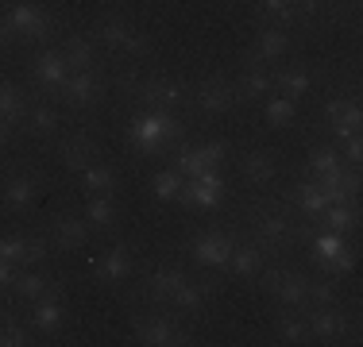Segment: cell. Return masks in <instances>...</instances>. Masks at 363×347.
<instances>
[{"label":"cell","instance_id":"12","mask_svg":"<svg viewBox=\"0 0 363 347\" xmlns=\"http://www.w3.org/2000/svg\"><path fill=\"white\" fill-rule=\"evenodd\" d=\"M58 93H62V101L70 108H93V104H101V97H105V81L97 74H89V69H74Z\"/></svg>","mask_w":363,"mask_h":347},{"label":"cell","instance_id":"6","mask_svg":"<svg viewBox=\"0 0 363 347\" xmlns=\"http://www.w3.org/2000/svg\"><path fill=\"white\" fill-rule=\"evenodd\" d=\"M132 274H135V255H132L128 243H112V247H105L97 258H93V278L105 282V285H120Z\"/></svg>","mask_w":363,"mask_h":347},{"label":"cell","instance_id":"15","mask_svg":"<svg viewBox=\"0 0 363 347\" xmlns=\"http://www.w3.org/2000/svg\"><path fill=\"white\" fill-rule=\"evenodd\" d=\"M31 74H35V81L47 93H58V89H62V81L70 77V62L62 58V50H58V47H47V50H39V55H35Z\"/></svg>","mask_w":363,"mask_h":347},{"label":"cell","instance_id":"21","mask_svg":"<svg viewBox=\"0 0 363 347\" xmlns=\"http://www.w3.org/2000/svg\"><path fill=\"white\" fill-rule=\"evenodd\" d=\"M62 162H66V170L82 174L85 166H93V162H97V143H93L85 132L62 139Z\"/></svg>","mask_w":363,"mask_h":347},{"label":"cell","instance_id":"39","mask_svg":"<svg viewBox=\"0 0 363 347\" xmlns=\"http://www.w3.org/2000/svg\"><path fill=\"white\" fill-rule=\"evenodd\" d=\"M82 181H85V193H112L116 189V174H112V166H101V162L85 166Z\"/></svg>","mask_w":363,"mask_h":347},{"label":"cell","instance_id":"18","mask_svg":"<svg viewBox=\"0 0 363 347\" xmlns=\"http://www.w3.org/2000/svg\"><path fill=\"white\" fill-rule=\"evenodd\" d=\"M274 301L282 309H306V293H309V278L298 271H282L279 282H274Z\"/></svg>","mask_w":363,"mask_h":347},{"label":"cell","instance_id":"23","mask_svg":"<svg viewBox=\"0 0 363 347\" xmlns=\"http://www.w3.org/2000/svg\"><path fill=\"white\" fill-rule=\"evenodd\" d=\"M294 208H298L301 216H309V220H313V216H321L325 208H328L321 186H317V181H309V178L298 181V186H294Z\"/></svg>","mask_w":363,"mask_h":347},{"label":"cell","instance_id":"33","mask_svg":"<svg viewBox=\"0 0 363 347\" xmlns=\"http://www.w3.org/2000/svg\"><path fill=\"white\" fill-rule=\"evenodd\" d=\"M279 340H282V343H306V340H309L301 309H282V312H279Z\"/></svg>","mask_w":363,"mask_h":347},{"label":"cell","instance_id":"27","mask_svg":"<svg viewBox=\"0 0 363 347\" xmlns=\"http://www.w3.org/2000/svg\"><path fill=\"white\" fill-rule=\"evenodd\" d=\"M0 120H4V124L28 120V101H23L20 85H12V81H0Z\"/></svg>","mask_w":363,"mask_h":347},{"label":"cell","instance_id":"50","mask_svg":"<svg viewBox=\"0 0 363 347\" xmlns=\"http://www.w3.org/2000/svg\"><path fill=\"white\" fill-rule=\"evenodd\" d=\"M16 35H12V28H8V20H0V47H8Z\"/></svg>","mask_w":363,"mask_h":347},{"label":"cell","instance_id":"24","mask_svg":"<svg viewBox=\"0 0 363 347\" xmlns=\"http://www.w3.org/2000/svg\"><path fill=\"white\" fill-rule=\"evenodd\" d=\"M321 116H325L328 132H333L336 124H348V127H356V132H359V104L348 101V97H328L325 108H321Z\"/></svg>","mask_w":363,"mask_h":347},{"label":"cell","instance_id":"46","mask_svg":"<svg viewBox=\"0 0 363 347\" xmlns=\"http://www.w3.org/2000/svg\"><path fill=\"white\" fill-rule=\"evenodd\" d=\"M317 266H321L325 274H333V278H336V274H352V266H356V251L348 247V251H340L336 258H328V263H317Z\"/></svg>","mask_w":363,"mask_h":347},{"label":"cell","instance_id":"32","mask_svg":"<svg viewBox=\"0 0 363 347\" xmlns=\"http://www.w3.org/2000/svg\"><path fill=\"white\" fill-rule=\"evenodd\" d=\"M58 112L50 108V104H35V108H28V132L31 135H39V139H50L58 132Z\"/></svg>","mask_w":363,"mask_h":347},{"label":"cell","instance_id":"41","mask_svg":"<svg viewBox=\"0 0 363 347\" xmlns=\"http://www.w3.org/2000/svg\"><path fill=\"white\" fill-rule=\"evenodd\" d=\"M263 12L271 16L274 23H279V28H286V23H294L298 20V0H263Z\"/></svg>","mask_w":363,"mask_h":347},{"label":"cell","instance_id":"9","mask_svg":"<svg viewBox=\"0 0 363 347\" xmlns=\"http://www.w3.org/2000/svg\"><path fill=\"white\" fill-rule=\"evenodd\" d=\"M39 186H43L39 170H16V174L4 178L0 197H4V205L12 208V212H28V208L35 205V197H39Z\"/></svg>","mask_w":363,"mask_h":347},{"label":"cell","instance_id":"17","mask_svg":"<svg viewBox=\"0 0 363 347\" xmlns=\"http://www.w3.org/2000/svg\"><path fill=\"white\" fill-rule=\"evenodd\" d=\"M85 239H89V224L82 220V216L74 212H58L55 220H50V243L62 251H82Z\"/></svg>","mask_w":363,"mask_h":347},{"label":"cell","instance_id":"49","mask_svg":"<svg viewBox=\"0 0 363 347\" xmlns=\"http://www.w3.org/2000/svg\"><path fill=\"white\" fill-rule=\"evenodd\" d=\"M12 282H16V263L0 258V290H12Z\"/></svg>","mask_w":363,"mask_h":347},{"label":"cell","instance_id":"16","mask_svg":"<svg viewBox=\"0 0 363 347\" xmlns=\"http://www.w3.org/2000/svg\"><path fill=\"white\" fill-rule=\"evenodd\" d=\"M290 55V35L282 28H263L255 31V47L247 50V66H267Z\"/></svg>","mask_w":363,"mask_h":347},{"label":"cell","instance_id":"52","mask_svg":"<svg viewBox=\"0 0 363 347\" xmlns=\"http://www.w3.org/2000/svg\"><path fill=\"white\" fill-rule=\"evenodd\" d=\"M321 4H325V0H321ZM328 4H340V0H328Z\"/></svg>","mask_w":363,"mask_h":347},{"label":"cell","instance_id":"3","mask_svg":"<svg viewBox=\"0 0 363 347\" xmlns=\"http://www.w3.org/2000/svg\"><path fill=\"white\" fill-rule=\"evenodd\" d=\"M132 332L135 340L147 343V347H178V343H189V336L178 328V320L162 317V312H140L132 320Z\"/></svg>","mask_w":363,"mask_h":347},{"label":"cell","instance_id":"11","mask_svg":"<svg viewBox=\"0 0 363 347\" xmlns=\"http://www.w3.org/2000/svg\"><path fill=\"white\" fill-rule=\"evenodd\" d=\"M147 108H162V112H174L182 101H186V85L174 81V77H143L140 89H135Z\"/></svg>","mask_w":363,"mask_h":347},{"label":"cell","instance_id":"51","mask_svg":"<svg viewBox=\"0 0 363 347\" xmlns=\"http://www.w3.org/2000/svg\"><path fill=\"white\" fill-rule=\"evenodd\" d=\"M0 147H8V124L0 120Z\"/></svg>","mask_w":363,"mask_h":347},{"label":"cell","instance_id":"30","mask_svg":"<svg viewBox=\"0 0 363 347\" xmlns=\"http://www.w3.org/2000/svg\"><path fill=\"white\" fill-rule=\"evenodd\" d=\"M62 58L70 62V69H89L93 62H97V55H93V42L82 39V35H70V39L62 42Z\"/></svg>","mask_w":363,"mask_h":347},{"label":"cell","instance_id":"44","mask_svg":"<svg viewBox=\"0 0 363 347\" xmlns=\"http://www.w3.org/2000/svg\"><path fill=\"white\" fill-rule=\"evenodd\" d=\"M306 305H336V290H333V282H309Z\"/></svg>","mask_w":363,"mask_h":347},{"label":"cell","instance_id":"20","mask_svg":"<svg viewBox=\"0 0 363 347\" xmlns=\"http://www.w3.org/2000/svg\"><path fill=\"white\" fill-rule=\"evenodd\" d=\"M224 271H228V278H255L259 271H263V251L255 247V243H236L228 255V263H224Z\"/></svg>","mask_w":363,"mask_h":347},{"label":"cell","instance_id":"19","mask_svg":"<svg viewBox=\"0 0 363 347\" xmlns=\"http://www.w3.org/2000/svg\"><path fill=\"white\" fill-rule=\"evenodd\" d=\"M182 282H186V271H178V266H159V271L147 274V297H151L155 305H170V297L178 293Z\"/></svg>","mask_w":363,"mask_h":347},{"label":"cell","instance_id":"5","mask_svg":"<svg viewBox=\"0 0 363 347\" xmlns=\"http://www.w3.org/2000/svg\"><path fill=\"white\" fill-rule=\"evenodd\" d=\"M194 101L197 108L205 112V116H224V112H232L240 104L236 97V81H228V77H201V85L194 89Z\"/></svg>","mask_w":363,"mask_h":347},{"label":"cell","instance_id":"47","mask_svg":"<svg viewBox=\"0 0 363 347\" xmlns=\"http://www.w3.org/2000/svg\"><path fill=\"white\" fill-rule=\"evenodd\" d=\"M201 151H205V159H209V166L217 170L224 159H228V143L224 139H209V143H201Z\"/></svg>","mask_w":363,"mask_h":347},{"label":"cell","instance_id":"26","mask_svg":"<svg viewBox=\"0 0 363 347\" xmlns=\"http://www.w3.org/2000/svg\"><path fill=\"white\" fill-rule=\"evenodd\" d=\"M244 178L252 181V186H267V181H274V174H279V166H274L271 151H247L244 154Z\"/></svg>","mask_w":363,"mask_h":347},{"label":"cell","instance_id":"38","mask_svg":"<svg viewBox=\"0 0 363 347\" xmlns=\"http://www.w3.org/2000/svg\"><path fill=\"white\" fill-rule=\"evenodd\" d=\"M336 166H344L336 147H309V162H306V174H309V178H321V174L336 170Z\"/></svg>","mask_w":363,"mask_h":347},{"label":"cell","instance_id":"35","mask_svg":"<svg viewBox=\"0 0 363 347\" xmlns=\"http://www.w3.org/2000/svg\"><path fill=\"white\" fill-rule=\"evenodd\" d=\"M321 216H325L328 232H336V236H344V232H352V228L359 224V212H356V205H348V201H340V205H328Z\"/></svg>","mask_w":363,"mask_h":347},{"label":"cell","instance_id":"14","mask_svg":"<svg viewBox=\"0 0 363 347\" xmlns=\"http://www.w3.org/2000/svg\"><path fill=\"white\" fill-rule=\"evenodd\" d=\"M306 332L321 343H336L344 332H348V320L336 305H309L306 312Z\"/></svg>","mask_w":363,"mask_h":347},{"label":"cell","instance_id":"2","mask_svg":"<svg viewBox=\"0 0 363 347\" xmlns=\"http://www.w3.org/2000/svg\"><path fill=\"white\" fill-rule=\"evenodd\" d=\"M252 228H255V239H252V243L263 251V258H267V255L279 258L282 251L294 243V224H290V212H286L282 205H259Z\"/></svg>","mask_w":363,"mask_h":347},{"label":"cell","instance_id":"1","mask_svg":"<svg viewBox=\"0 0 363 347\" xmlns=\"http://www.w3.org/2000/svg\"><path fill=\"white\" fill-rule=\"evenodd\" d=\"M128 139L135 143V151L143 154H159L167 147H174L182 139V120L174 112H162V108H147L143 116H135L128 124Z\"/></svg>","mask_w":363,"mask_h":347},{"label":"cell","instance_id":"37","mask_svg":"<svg viewBox=\"0 0 363 347\" xmlns=\"http://www.w3.org/2000/svg\"><path fill=\"white\" fill-rule=\"evenodd\" d=\"M12 290H16V297H23V301H39L43 293L50 290V282H47V278H43L39 271H31V266H28V271L16 274Z\"/></svg>","mask_w":363,"mask_h":347},{"label":"cell","instance_id":"29","mask_svg":"<svg viewBox=\"0 0 363 347\" xmlns=\"http://www.w3.org/2000/svg\"><path fill=\"white\" fill-rule=\"evenodd\" d=\"M340 251H348V243H344V236H336V232H313V236H309V255H313V263H328V258H336Z\"/></svg>","mask_w":363,"mask_h":347},{"label":"cell","instance_id":"7","mask_svg":"<svg viewBox=\"0 0 363 347\" xmlns=\"http://www.w3.org/2000/svg\"><path fill=\"white\" fill-rule=\"evenodd\" d=\"M8 28H12V35L16 39H35V42H43L50 35V28H55V20H50L47 12H43L39 4H12L8 8Z\"/></svg>","mask_w":363,"mask_h":347},{"label":"cell","instance_id":"13","mask_svg":"<svg viewBox=\"0 0 363 347\" xmlns=\"http://www.w3.org/2000/svg\"><path fill=\"white\" fill-rule=\"evenodd\" d=\"M66 320V309H62V285H50L39 301H31V332L39 336H55Z\"/></svg>","mask_w":363,"mask_h":347},{"label":"cell","instance_id":"28","mask_svg":"<svg viewBox=\"0 0 363 347\" xmlns=\"http://www.w3.org/2000/svg\"><path fill=\"white\" fill-rule=\"evenodd\" d=\"M267 89H271V74H267V66H247L244 77L236 81V97L240 101H259Z\"/></svg>","mask_w":363,"mask_h":347},{"label":"cell","instance_id":"31","mask_svg":"<svg viewBox=\"0 0 363 347\" xmlns=\"http://www.w3.org/2000/svg\"><path fill=\"white\" fill-rule=\"evenodd\" d=\"M205 293H209V285H201V282H182L178 285V293L170 297V305L182 309V312H201L205 309Z\"/></svg>","mask_w":363,"mask_h":347},{"label":"cell","instance_id":"42","mask_svg":"<svg viewBox=\"0 0 363 347\" xmlns=\"http://www.w3.org/2000/svg\"><path fill=\"white\" fill-rule=\"evenodd\" d=\"M294 116H298V108H294L290 97H271L267 101V120H271L274 127H286Z\"/></svg>","mask_w":363,"mask_h":347},{"label":"cell","instance_id":"25","mask_svg":"<svg viewBox=\"0 0 363 347\" xmlns=\"http://www.w3.org/2000/svg\"><path fill=\"white\" fill-rule=\"evenodd\" d=\"M271 85H279L282 97L298 101V97H306V93H309V85H313V74H309V69H301V66H290V69H282V74H274Z\"/></svg>","mask_w":363,"mask_h":347},{"label":"cell","instance_id":"8","mask_svg":"<svg viewBox=\"0 0 363 347\" xmlns=\"http://www.w3.org/2000/svg\"><path fill=\"white\" fill-rule=\"evenodd\" d=\"M236 232H224V228H209L201 232L194 243H189V255L197 258L201 266H224L232 255V247H236Z\"/></svg>","mask_w":363,"mask_h":347},{"label":"cell","instance_id":"22","mask_svg":"<svg viewBox=\"0 0 363 347\" xmlns=\"http://www.w3.org/2000/svg\"><path fill=\"white\" fill-rule=\"evenodd\" d=\"M82 216L93 232H108L112 224H116V201H112V193H89Z\"/></svg>","mask_w":363,"mask_h":347},{"label":"cell","instance_id":"34","mask_svg":"<svg viewBox=\"0 0 363 347\" xmlns=\"http://www.w3.org/2000/svg\"><path fill=\"white\" fill-rule=\"evenodd\" d=\"M23 343H35L31 340V328L20 324L8 309H0V347H23Z\"/></svg>","mask_w":363,"mask_h":347},{"label":"cell","instance_id":"36","mask_svg":"<svg viewBox=\"0 0 363 347\" xmlns=\"http://www.w3.org/2000/svg\"><path fill=\"white\" fill-rule=\"evenodd\" d=\"M182 178H197V174H205V170H213L209 166V159H205V151H201V143L197 147H189V143H182L178 147V166H174Z\"/></svg>","mask_w":363,"mask_h":347},{"label":"cell","instance_id":"40","mask_svg":"<svg viewBox=\"0 0 363 347\" xmlns=\"http://www.w3.org/2000/svg\"><path fill=\"white\" fill-rule=\"evenodd\" d=\"M182 174L178 170H159L151 178V189H155V197H159V201H178V193H182Z\"/></svg>","mask_w":363,"mask_h":347},{"label":"cell","instance_id":"4","mask_svg":"<svg viewBox=\"0 0 363 347\" xmlns=\"http://www.w3.org/2000/svg\"><path fill=\"white\" fill-rule=\"evenodd\" d=\"M97 39L105 42L108 50H124L128 58H143L147 50H151L147 39L124 20V16H105V20L97 23Z\"/></svg>","mask_w":363,"mask_h":347},{"label":"cell","instance_id":"48","mask_svg":"<svg viewBox=\"0 0 363 347\" xmlns=\"http://www.w3.org/2000/svg\"><path fill=\"white\" fill-rule=\"evenodd\" d=\"M344 159L356 166V162L363 159V143H359V135H352V139H344Z\"/></svg>","mask_w":363,"mask_h":347},{"label":"cell","instance_id":"10","mask_svg":"<svg viewBox=\"0 0 363 347\" xmlns=\"http://www.w3.org/2000/svg\"><path fill=\"white\" fill-rule=\"evenodd\" d=\"M182 205H197V208H217L224 201V178L217 170H205L197 178H186L182 181V193H178Z\"/></svg>","mask_w":363,"mask_h":347},{"label":"cell","instance_id":"43","mask_svg":"<svg viewBox=\"0 0 363 347\" xmlns=\"http://www.w3.org/2000/svg\"><path fill=\"white\" fill-rule=\"evenodd\" d=\"M50 258V243L43 239V236H28V247H23V266H31V271H35V266H43Z\"/></svg>","mask_w":363,"mask_h":347},{"label":"cell","instance_id":"45","mask_svg":"<svg viewBox=\"0 0 363 347\" xmlns=\"http://www.w3.org/2000/svg\"><path fill=\"white\" fill-rule=\"evenodd\" d=\"M23 247H28V236H0V258L8 263H23Z\"/></svg>","mask_w":363,"mask_h":347}]
</instances>
